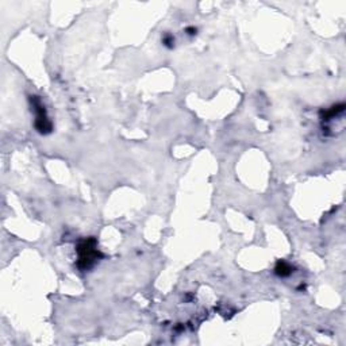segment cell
<instances>
[{
  "mask_svg": "<svg viewBox=\"0 0 346 346\" xmlns=\"http://www.w3.org/2000/svg\"><path fill=\"white\" fill-rule=\"evenodd\" d=\"M95 239H86L79 245L77 253H79V266L86 269L89 268L95 262V260L98 257V250L95 245Z\"/></svg>",
  "mask_w": 346,
  "mask_h": 346,
  "instance_id": "1",
  "label": "cell"
},
{
  "mask_svg": "<svg viewBox=\"0 0 346 346\" xmlns=\"http://www.w3.org/2000/svg\"><path fill=\"white\" fill-rule=\"evenodd\" d=\"M33 107H34L35 111V127L38 129L40 133H49L52 130V125H50V122L47 119L45 107L42 106L40 99L35 98V96L33 98Z\"/></svg>",
  "mask_w": 346,
  "mask_h": 346,
  "instance_id": "2",
  "label": "cell"
},
{
  "mask_svg": "<svg viewBox=\"0 0 346 346\" xmlns=\"http://www.w3.org/2000/svg\"><path fill=\"white\" fill-rule=\"evenodd\" d=\"M275 272H276V275H279V276L285 277V276H288V275H291L292 268H291V265H289V264H287L285 261H279V262H277L276 268H275Z\"/></svg>",
  "mask_w": 346,
  "mask_h": 346,
  "instance_id": "3",
  "label": "cell"
},
{
  "mask_svg": "<svg viewBox=\"0 0 346 346\" xmlns=\"http://www.w3.org/2000/svg\"><path fill=\"white\" fill-rule=\"evenodd\" d=\"M164 42H165V45H167V46L172 47V43L174 42V41H173L171 37H165V38H164Z\"/></svg>",
  "mask_w": 346,
  "mask_h": 346,
  "instance_id": "4",
  "label": "cell"
}]
</instances>
